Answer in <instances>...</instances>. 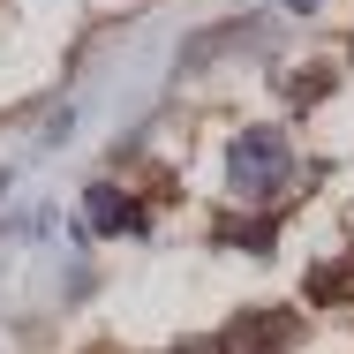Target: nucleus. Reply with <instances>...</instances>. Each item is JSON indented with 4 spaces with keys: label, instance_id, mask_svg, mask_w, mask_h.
<instances>
[{
    "label": "nucleus",
    "instance_id": "1",
    "mask_svg": "<svg viewBox=\"0 0 354 354\" xmlns=\"http://www.w3.org/2000/svg\"><path fill=\"white\" fill-rule=\"evenodd\" d=\"M286 174H294L286 129H241V136L226 143V189H234L241 204H272L286 189Z\"/></svg>",
    "mask_w": 354,
    "mask_h": 354
},
{
    "label": "nucleus",
    "instance_id": "2",
    "mask_svg": "<svg viewBox=\"0 0 354 354\" xmlns=\"http://www.w3.org/2000/svg\"><path fill=\"white\" fill-rule=\"evenodd\" d=\"M83 226H91V234H143L151 218H143L113 181H91V189H83Z\"/></svg>",
    "mask_w": 354,
    "mask_h": 354
},
{
    "label": "nucleus",
    "instance_id": "4",
    "mask_svg": "<svg viewBox=\"0 0 354 354\" xmlns=\"http://www.w3.org/2000/svg\"><path fill=\"white\" fill-rule=\"evenodd\" d=\"M174 354H218V347H174Z\"/></svg>",
    "mask_w": 354,
    "mask_h": 354
},
{
    "label": "nucleus",
    "instance_id": "3",
    "mask_svg": "<svg viewBox=\"0 0 354 354\" xmlns=\"http://www.w3.org/2000/svg\"><path fill=\"white\" fill-rule=\"evenodd\" d=\"M286 8H294V15H317V0H286Z\"/></svg>",
    "mask_w": 354,
    "mask_h": 354
}]
</instances>
